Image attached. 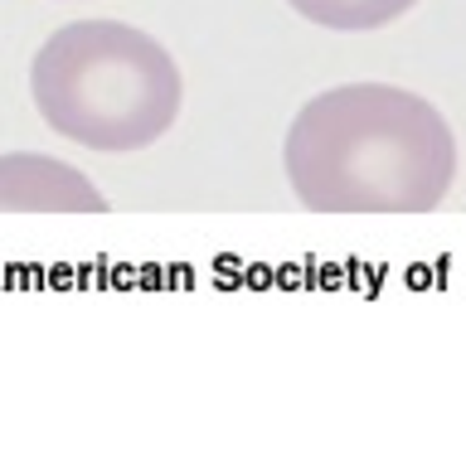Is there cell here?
Segmentation results:
<instances>
[{
  "label": "cell",
  "mask_w": 466,
  "mask_h": 451,
  "mask_svg": "<svg viewBox=\"0 0 466 451\" xmlns=\"http://www.w3.org/2000/svg\"><path fill=\"white\" fill-rule=\"evenodd\" d=\"M282 165L306 209L422 214L457 180V136L428 97L393 83H345L291 116Z\"/></svg>",
  "instance_id": "obj_1"
},
{
  "label": "cell",
  "mask_w": 466,
  "mask_h": 451,
  "mask_svg": "<svg viewBox=\"0 0 466 451\" xmlns=\"http://www.w3.org/2000/svg\"><path fill=\"white\" fill-rule=\"evenodd\" d=\"M29 93L49 131L87 151H146L180 116L185 78L156 35L122 20H73L39 44Z\"/></svg>",
  "instance_id": "obj_2"
},
{
  "label": "cell",
  "mask_w": 466,
  "mask_h": 451,
  "mask_svg": "<svg viewBox=\"0 0 466 451\" xmlns=\"http://www.w3.org/2000/svg\"><path fill=\"white\" fill-rule=\"evenodd\" d=\"M0 209H58V214H97L107 209L102 189L58 155L5 151L0 155Z\"/></svg>",
  "instance_id": "obj_3"
},
{
  "label": "cell",
  "mask_w": 466,
  "mask_h": 451,
  "mask_svg": "<svg viewBox=\"0 0 466 451\" xmlns=\"http://www.w3.org/2000/svg\"><path fill=\"white\" fill-rule=\"evenodd\" d=\"M297 15H306L320 29H340V35H364V29H384L403 20L418 0H287Z\"/></svg>",
  "instance_id": "obj_4"
}]
</instances>
